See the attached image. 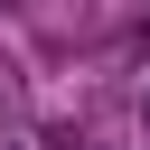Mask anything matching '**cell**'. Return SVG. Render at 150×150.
Instances as JSON below:
<instances>
[{
    "instance_id": "obj_1",
    "label": "cell",
    "mask_w": 150,
    "mask_h": 150,
    "mask_svg": "<svg viewBox=\"0 0 150 150\" xmlns=\"http://www.w3.org/2000/svg\"><path fill=\"white\" fill-rule=\"evenodd\" d=\"M141 122H150V94H141Z\"/></svg>"
}]
</instances>
